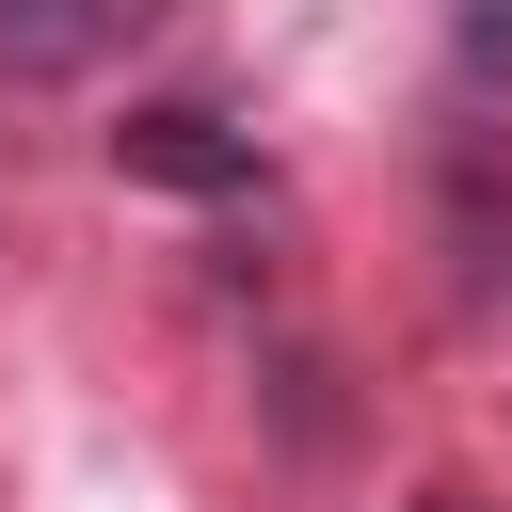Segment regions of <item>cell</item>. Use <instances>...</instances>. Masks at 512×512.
<instances>
[{
	"mask_svg": "<svg viewBox=\"0 0 512 512\" xmlns=\"http://www.w3.org/2000/svg\"><path fill=\"white\" fill-rule=\"evenodd\" d=\"M176 0H0V96H80L112 80Z\"/></svg>",
	"mask_w": 512,
	"mask_h": 512,
	"instance_id": "6da1fadb",
	"label": "cell"
},
{
	"mask_svg": "<svg viewBox=\"0 0 512 512\" xmlns=\"http://www.w3.org/2000/svg\"><path fill=\"white\" fill-rule=\"evenodd\" d=\"M112 176H144V192H256V128L208 112V96H128L112 112Z\"/></svg>",
	"mask_w": 512,
	"mask_h": 512,
	"instance_id": "7a4b0ae2",
	"label": "cell"
},
{
	"mask_svg": "<svg viewBox=\"0 0 512 512\" xmlns=\"http://www.w3.org/2000/svg\"><path fill=\"white\" fill-rule=\"evenodd\" d=\"M416 512H496V496H464V480H432V496H416Z\"/></svg>",
	"mask_w": 512,
	"mask_h": 512,
	"instance_id": "3957f363",
	"label": "cell"
}]
</instances>
